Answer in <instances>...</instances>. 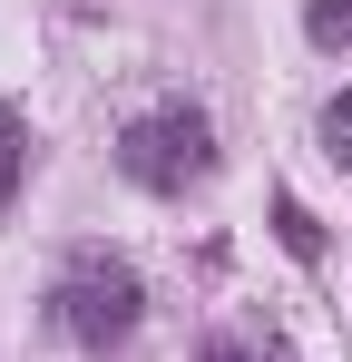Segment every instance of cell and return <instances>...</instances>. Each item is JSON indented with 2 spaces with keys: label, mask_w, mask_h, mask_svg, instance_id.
I'll return each instance as SVG.
<instances>
[{
  "label": "cell",
  "mask_w": 352,
  "mask_h": 362,
  "mask_svg": "<svg viewBox=\"0 0 352 362\" xmlns=\"http://www.w3.org/2000/svg\"><path fill=\"white\" fill-rule=\"evenodd\" d=\"M216 118L196 108V98H157V108H137V118L117 127V167L127 186H147V196H186V186L216 177Z\"/></svg>",
  "instance_id": "obj_1"
},
{
  "label": "cell",
  "mask_w": 352,
  "mask_h": 362,
  "mask_svg": "<svg viewBox=\"0 0 352 362\" xmlns=\"http://www.w3.org/2000/svg\"><path fill=\"white\" fill-rule=\"evenodd\" d=\"M137 313H147V284H137V264L108 255V245L69 255V274L49 284V323L78 343V353H117V343L137 333Z\"/></svg>",
  "instance_id": "obj_2"
},
{
  "label": "cell",
  "mask_w": 352,
  "mask_h": 362,
  "mask_svg": "<svg viewBox=\"0 0 352 362\" xmlns=\"http://www.w3.org/2000/svg\"><path fill=\"white\" fill-rule=\"evenodd\" d=\"M20 177H30V118H20V108H0V206L20 196Z\"/></svg>",
  "instance_id": "obj_3"
},
{
  "label": "cell",
  "mask_w": 352,
  "mask_h": 362,
  "mask_svg": "<svg viewBox=\"0 0 352 362\" xmlns=\"http://www.w3.org/2000/svg\"><path fill=\"white\" fill-rule=\"evenodd\" d=\"M274 235H284V255H303V264L323 255V226H313V206H303V196H274Z\"/></svg>",
  "instance_id": "obj_4"
},
{
  "label": "cell",
  "mask_w": 352,
  "mask_h": 362,
  "mask_svg": "<svg viewBox=\"0 0 352 362\" xmlns=\"http://www.w3.org/2000/svg\"><path fill=\"white\" fill-rule=\"evenodd\" d=\"M196 362H293V353H284V333H216Z\"/></svg>",
  "instance_id": "obj_5"
},
{
  "label": "cell",
  "mask_w": 352,
  "mask_h": 362,
  "mask_svg": "<svg viewBox=\"0 0 352 362\" xmlns=\"http://www.w3.org/2000/svg\"><path fill=\"white\" fill-rule=\"evenodd\" d=\"M303 30L313 49H352V0H303Z\"/></svg>",
  "instance_id": "obj_6"
},
{
  "label": "cell",
  "mask_w": 352,
  "mask_h": 362,
  "mask_svg": "<svg viewBox=\"0 0 352 362\" xmlns=\"http://www.w3.org/2000/svg\"><path fill=\"white\" fill-rule=\"evenodd\" d=\"M323 157H333V167H352V88L323 108Z\"/></svg>",
  "instance_id": "obj_7"
}]
</instances>
